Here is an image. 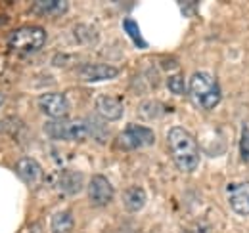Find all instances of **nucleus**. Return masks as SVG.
<instances>
[{"label":"nucleus","mask_w":249,"mask_h":233,"mask_svg":"<svg viewBox=\"0 0 249 233\" xmlns=\"http://www.w3.org/2000/svg\"><path fill=\"white\" fill-rule=\"evenodd\" d=\"M167 144L171 149L173 161L182 172H194L199 165V151L194 136L182 126H173L167 134Z\"/></svg>","instance_id":"obj_1"},{"label":"nucleus","mask_w":249,"mask_h":233,"mask_svg":"<svg viewBox=\"0 0 249 233\" xmlns=\"http://www.w3.org/2000/svg\"><path fill=\"white\" fill-rule=\"evenodd\" d=\"M190 98L201 109H213L220 103V88L209 73H194L190 79Z\"/></svg>","instance_id":"obj_2"},{"label":"nucleus","mask_w":249,"mask_h":233,"mask_svg":"<svg viewBox=\"0 0 249 233\" xmlns=\"http://www.w3.org/2000/svg\"><path fill=\"white\" fill-rule=\"evenodd\" d=\"M46 44V31L42 27H19L8 34V46L21 54L38 52Z\"/></svg>","instance_id":"obj_3"},{"label":"nucleus","mask_w":249,"mask_h":233,"mask_svg":"<svg viewBox=\"0 0 249 233\" xmlns=\"http://www.w3.org/2000/svg\"><path fill=\"white\" fill-rule=\"evenodd\" d=\"M44 134L52 140H85L89 138L87 120H48L44 124Z\"/></svg>","instance_id":"obj_4"},{"label":"nucleus","mask_w":249,"mask_h":233,"mask_svg":"<svg viewBox=\"0 0 249 233\" xmlns=\"http://www.w3.org/2000/svg\"><path fill=\"white\" fill-rule=\"evenodd\" d=\"M156 142V134L152 128L142 126V124H128L119 132L115 144L123 151H136L142 147L154 146Z\"/></svg>","instance_id":"obj_5"},{"label":"nucleus","mask_w":249,"mask_h":233,"mask_svg":"<svg viewBox=\"0 0 249 233\" xmlns=\"http://www.w3.org/2000/svg\"><path fill=\"white\" fill-rule=\"evenodd\" d=\"M38 109L52 120H62L69 115V101L60 92H48L38 98Z\"/></svg>","instance_id":"obj_6"},{"label":"nucleus","mask_w":249,"mask_h":233,"mask_svg":"<svg viewBox=\"0 0 249 233\" xmlns=\"http://www.w3.org/2000/svg\"><path fill=\"white\" fill-rule=\"evenodd\" d=\"M87 193H89V201L94 206H106L113 199V185L109 183V180L106 176L96 174L89 182Z\"/></svg>","instance_id":"obj_7"},{"label":"nucleus","mask_w":249,"mask_h":233,"mask_svg":"<svg viewBox=\"0 0 249 233\" xmlns=\"http://www.w3.org/2000/svg\"><path fill=\"white\" fill-rule=\"evenodd\" d=\"M119 75V69L106 63H85L77 69V77L85 83H98V81H109Z\"/></svg>","instance_id":"obj_8"},{"label":"nucleus","mask_w":249,"mask_h":233,"mask_svg":"<svg viewBox=\"0 0 249 233\" xmlns=\"http://www.w3.org/2000/svg\"><path fill=\"white\" fill-rule=\"evenodd\" d=\"M228 201H230V206L234 208V212L242 216H249V182L232 183L228 187Z\"/></svg>","instance_id":"obj_9"},{"label":"nucleus","mask_w":249,"mask_h":233,"mask_svg":"<svg viewBox=\"0 0 249 233\" xmlns=\"http://www.w3.org/2000/svg\"><path fill=\"white\" fill-rule=\"evenodd\" d=\"M123 103L111 96H98L96 98V113L104 120H119L123 116Z\"/></svg>","instance_id":"obj_10"},{"label":"nucleus","mask_w":249,"mask_h":233,"mask_svg":"<svg viewBox=\"0 0 249 233\" xmlns=\"http://www.w3.org/2000/svg\"><path fill=\"white\" fill-rule=\"evenodd\" d=\"M16 172L27 185H35L42 180V166L31 157H21L16 165Z\"/></svg>","instance_id":"obj_11"},{"label":"nucleus","mask_w":249,"mask_h":233,"mask_svg":"<svg viewBox=\"0 0 249 233\" xmlns=\"http://www.w3.org/2000/svg\"><path fill=\"white\" fill-rule=\"evenodd\" d=\"M83 185H85V178L81 172H73V170H67L60 176V182H58V187L62 189L63 195H77L83 191Z\"/></svg>","instance_id":"obj_12"},{"label":"nucleus","mask_w":249,"mask_h":233,"mask_svg":"<svg viewBox=\"0 0 249 233\" xmlns=\"http://www.w3.org/2000/svg\"><path fill=\"white\" fill-rule=\"evenodd\" d=\"M146 199H148V197H146V191H144L142 187H138V185H132V187L124 189V193H123V204L128 212H138V210H142L144 204H146Z\"/></svg>","instance_id":"obj_13"},{"label":"nucleus","mask_w":249,"mask_h":233,"mask_svg":"<svg viewBox=\"0 0 249 233\" xmlns=\"http://www.w3.org/2000/svg\"><path fill=\"white\" fill-rule=\"evenodd\" d=\"M67 8L69 4L65 0H42L33 4V12L40 16H62L63 12H67Z\"/></svg>","instance_id":"obj_14"},{"label":"nucleus","mask_w":249,"mask_h":233,"mask_svg":"<svg viewBox=\"0 0 249 233\" xmlns=\"http://www.w3.org/2000/svg\"><path fill=\"white\" fill-rule=\"evenodd\" d=\"M52 233H71L75 228V220L71 212H56L50 222Z\"/></svg>","instance_id":"obj_15"},{"label":"nucleus","mask_w":249,"mask_h":233,"mask_svg":"<svg viewBox=\"0 0 249 233\" xmlns=\"http://www.w3.org/2000/svg\"><path fill=\"white\" fill-rule=\"evenodd\" d=\"M87 126H89V134L94 136L98 142H106L107 138V128L104 124V118L96 113V116H89L87 118Z\"/></svg>","instance_id":"obj_16"},{"label":"nucleus","mask_w":249,"mask_h":233,"mask_svg":"<svg viewBox=\"0 0 249 233\" xmlns=\"http://www.w3.org/2000/svg\"><path fill=\"white\" fill-rule=\"evenodd\" d=\"M123 27H124V31L128 33V36L134 40V44H136L138 48H146V46H148L146 40H142V34H140V29H138V23H136L134 19H124Z\"/></svg>","instance_id":"obj_17"},{"label":"nucleus","mask_w":249,"mask_h":233,"mask_svg":"<svg viewBox=\"0 0 249 233\" xmlns=\"http://www.w3.org/2000/svg\"><path fill=\"white\" fill-rule=\"evenodd\" d=\"M140 113H142V116H146V118H156L161 113V105H157L154 101H146V103L140 105Z\"/></svg>","instance_id":"obj_18"},{"label":"nucleus","mask_w":249,"mask_h":233,"mask_svg":"<svg viewBox=\"0 0 249 233\" xmlns=\"http://www.w3.org/2000/svg\"><path fill=\"white\" fill-rule=\"evenodd\" d=\"M167 88H169L173 94H184V79H182L180 75H173V77H169Z\"/></svg>","instance_id":"obj_19"},{"label":"nucleus","mask_w":249,"mask_h":233,"mask_svg":"<svg viewBox=\"0 0 249 233\" xmlns=\"http://www.w3.org/2000/svg\"><path fill=\"white\" fill-rule=\"evenodd\" d=\"M240 155L244 161H249V128H244L242 140H240Z\"/></svg>","instance_id":"obj_20"},{"label":"nucleus","mask_w":249,"mask_h":233,"mask_svg":"<svg viewBox=\"0 0 249 233\" xmlns=\"http://www.w3.org/2000/svg\"><path fill=\"white\" fill-rule=\"evenodd\" d=\"M4 128H6V122H0V134L4 132Z\"/></svg>","instance_id":"obj_21"},{"label":"nucleus","mask_w":249,"mask_h":233,"mask_svg":"<svg viewBox=\"0 0 249 233\" xmlns=\"http://www.w3.org/2000/svg\"><path fill=\"white\" fill-rule=\"evenodd\" d=\"M4 103V96H2V92H0V105Z\"/></svg>","instance_id":"obj_22"}]
</instances>
